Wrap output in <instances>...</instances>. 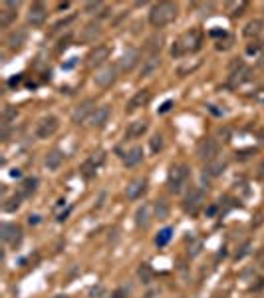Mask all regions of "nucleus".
I'll return each mask as SVG.
<instances>
[{"label":"nucleus","mask_w":264,"mask_h":298,"mask_svg":"<svg viewBox=\"0 0 264 298\" xmlns=\"http://www.w3.org/2000/svg\"><path fill=\"white\" fill-rule=\"evenodd\" d=\"M203 48V32L199 28L187 30L171 48V56L173 58H183L187 54H195Z\"/></svg>","instance_id":"nucleus-1"},{"label":"nucleus","mask_w":264,"mask_h":298,"mask_svg":"<svg viewBox=\"0 0 264 298\" xmlns=\"http://www.w3.org/2000/svg\"><path fill=\"white\" fill-rule=\"evenodd\" d=\"M177 18V4L173 2H157L149 10V24L153 28H165Z\"/></svg>","instance_id":"nucleus-2"},{"label":"nucleus","mask_w":264,"mask_h":298,"mask_svg":"<svg viewBox=\"0 0 264 298\" xmlns=\"http://www.w3.org/2000/svg\"><path fill=\"white\" fill-rule=\"evenodd\" d=\"M189 167L187 165H175L171 171H169V177H167V187L173 195H179L181 191L187 187V181H189Z\"/></svg>","instance_id":"nucleus-3"},{"label":"nucleus","mask_w":264,"mask_h":298,"mask_svg":"<svg viewBox=\"0 0 264 298\" xmlns=\"http://www.w3.org/2000/svg\"><path fill=\"white\" fill-rule=\"evenodd\" d=\"M203 203H205V189H201V187H191L189 193L183 199V211L189 213V215H197V213L201 211Z\"/></svg>","instance_id":"nucleus-4"},{"label":"nucleus","mask_w":264,"mask_h":298,"mask_svg":"<svg viewBox=\"0 0 264 298\" xmlns=\"http://www.w3.org/2000/svg\"><path fill=\"white\" fill-rule=\"evenodd\" d=\"M250 80H252V70L247 68L240 60H234L231 64V76H229V83H231V86L232 88L243 86L245 82H250Z\"/></svg>","instance_id":"nucleus-5"},{"label":"nucleus","mask_w":264,"mask_h":298,"mask_svg":"<svg viewBox=\"0 0 264 298\" xmlns=\"http://www.w3.org/2000/svg\"><path fill=\"white\" fill-rule=\"evenodd\" d=\"M96 99H92V98H87V99H83L82 103H78L76 108H74V112H72V123L74 125H82L83 121H87V119H92V116L96 114Z\"/></svg>","instance_id":"nucleus-6"},{"label":"nucleus","mask_w":264,"mask_h":298,"mask_svg":"<svg viewBox=\"0 0 264 298\" xmlns=\"http://www.w3.org/2000/svg\"><path fill=\"white\" fill-rule=\"evenodd\" d=\"M218 151H221V145H218L216 139L213 137H205L199 141V145H197V157H199L201 161H213L218 157Z\"/></svg>","instance_id":"nucleus-7"},{"label":"nucleus","mask_w":264,"mask_h":298,"mask_svg":"<svg viewBox=\"0 0 264 298\" xmlns=\"http://www.w3.org/2000/svg\"><path fill=\"white\" fill-rule=\"evenodd\" d=\"M58 127H60V119L56 116H44L38 123H36V137L38 139H50L56 132H58Z\"/></svg>","instance_id":"nucleus-8"},{"label":"nucleus","mask_w":264,"mask_h":298,"mask_svg":"<svg viewBox=\"0 0 264 298\" xmlns=\"http://www.w3.org/2000/svg\"><path fill=\"white\" fill-rule=\"evenodd\" d=\"M116 80H117V68L116 66H101L94 76V83L101 90L112 88L116 83Z\"/></svg>","instance_id":"nucleus-9"},{"label":"nucleus","mask_w":264,"mask_h":298,"mask_svg":"<svg viewBox=\"0 0 264 298\" xmlns=\"http://www.w3.org/2000/svg\"><path fill=\"white\" fill-rule=\"evenodd\" d=\"M103 161H105V153H103V151L92 153L90 157H87V159L82 163V167H80L82 175H83L85 179H92V177L98 173V169L101 167V163H103Z\"/></svg>","instance_id":"nucleus-10"},{"label":"nucleus","mask_w":264,"mask_h":298,"mask_svg":"<svg viewBox=\"0 0 264 298\" xmlns=\"http://www.w3.org/2000/svg\"><path fill=\"white\" fill-rule=\"evenodd\" d=\"M46 18H48V10L46 6H44L42 2H34L28 10V24L32 28H42L44 22H46Z\"/></svg>","instance_id":"nucleus-11"},{"label":"nucleus","mask_w":264,"mask_h":298,"mask_svg":"<svg viewBox=\"0 0 264 298\" xmlns=\"http://www.w3.org/2000/svg\"><path fill=\"white\" fill-rule=\"evenodd\" d=\"M227 167H229V161L225 157H216V159H213V161H209L205 165L203 177L205 179H216V177H221L227 171Z\"/></svg>","instance_id":"nucleus-12"},{"label":"nucleus","mask_w":264,"mask_h":298,"mask_svg":"<svg viewBox=\"0 0 264 298\" xmlns=\"http://www.w3.org/2000/svg\"><path fill=\"white\" fill-rule=\"evenodd\" d=\"M149 99H151V92L149 90H137L133 96L129 98V101L125 105V112L127 114H133V112L145 108V105L149 103Z\"/></svg>","instance_id":"nucleus-13"},{"label":"nucleus","mask_w":264,"mask_h":298,"mask_svg":"<svg viewBox=\"0 0 264 298\" xmlns=\"http://www.w3.org/2000/svg\"><path fill=\"white\" fill-rule=\"evenodd\" d=\"M0 237H2L4 243H10L12 247H16L22 241V229L14 223H4L2 229H0Z\"/></svg>","instance_id":"nucleus-14"},{"label":"nucleus","mask_w":264,"mask_h":298,"mask_svg":"<svg viewBox=\"0 0 264 298\" xmlns=\"http://www.w3.org/2000/svg\"><path fill=\"white\" fill-rule=\"evenodd\" d=\"M107 58H109V48L105 44H99V46L92 48V52L87 54V66H90V68L101 66Z\"/></svg>","instance_id":"nucleus-15"},{"label":"nucleus","mask_w":264,"mask_h":298,"mask_svg":"<svg viewBox=\"0 0 264 298\" xmlns=\"http://www.w3.org/2000/svg\"><path fill=\"white\" fill-rule=\"evenodd\" d=\"M139 64V50L137 48H127L119 60V68L121 72H131Z\"/></svg>","instance_id":"nucleus-16"},{"label":"nucleus","mask_w":264,"mask_h":298,"mask_svg":"<svg viewBox=\"0 0 264 298\" xmlns=\"http://www.w3.org/2000/svg\"><path fill=\"white\" fill-rule=\"evenodd\" d=\"M16 16H18V2H4L2 10H0V26L8 28Z\"/></svg>","instance_id":"nucleus-17"},{"label":"nucleus","mask_w":264,"mask_h":298,"mask_svg":"<svg viewBox=\"0 0 264 298\" xmlns=\"http://www.w3.org/2000/svg\"><path fill=\"white\" fill-rule=\"evenodd\" d=\"M26 40H28V32H26L24 28H16V30H12V32L8 34L6 44H8L10 50H20L22 46L26 44Z\"/></svg>","instance_id":"nucleus-18"},{"label":"nucleus","mask_w":264,"mask_h":298,"mask_svg":"<svg viewBox=\"0 0 264 298\" xmlns=\"http://www.w3.org/2000/svg\"><path fill=\"white\" fill-rule=\"evenodd\" d=\"M145 191H147V179H135V181H131L127 185L125 195H127L129 201H135L145 193Z\"/></svg>","instance_id":"nucleus-19"},{"label":"nucleus","mask_w":264,"mask_h":298,"mask_svg":"<svg viewBox=\"0 0 264 298\" xmlns=\"http://www.w3.org/2000/svg\"><path fill=\"white\" fill-rule=\"evenodd\" d=\"M149 130V125L147 121H131L127 125V130H125V139H137V137H143Z\"/></svg>","instance_id":"nucleus-20"},{"label":"nucleus","mask_w":264,"mask_h":298,"mask_svg":"<svg viewBox=\"0 0 264 298\" xmlns=\"http://www.w3.org/2000/svg\"><path fill=\"white\" fill-rule=\"evenodd\" d=\"M143 161V147H139V145H135V147H131L129 151L125 153V157H123V165L125 167H137L139 163Z\"/></svg>","instance_id":"nucleus-21"},{"label":"nucleus","mask_w":264,"mask_h":298,"mask_svg":"<svg viewBox=\"0 0 264 298\" xmlns=\"http://www.w3.org/2000/svg\"><path fill=\"white\" fill-rule=\"evenodd\" d=\"M99 36H101V26H99V22H90V24H85V26L82 28V40L87 42V44L96 42Z\"/></svg>","instance_id":"nucleus-22"},{"label":"nucleus","mask_w":264,"mask_h":298,"mask_svg":"<svg viewBox=\"0 0 264 298\" xmlns=\"http://www.w3.org/2000/svg\"><path fill=\"white\" fill-rule=\"evenodd\" d=\"M159 68H161V58H159V56H149L147 60H143L141 78H151Z\"/></svg>","instance_id":"nucleus-23"},{"label":"nucleus","mask_w":264,"mask_h":298,"mask_svg":"<svg viewBox=\"0 0 264 298\" xmlns=\"http://www.w3.org/2000/svg\"><path fill=\"white\" fill-rule=\"evenodd\" d=\"M38 191V177H26L24 181L20 183V189H18V195L22 199H28L32 197L34 193Z\"/></svg>","instance_id":"nucleus-24"},{"label":"nucleus","mask_w":264,"mask_h":298,"mask_svg":"<svg viewBox=\"0 0 264 298\" xmlns=\"http://www.w3.org/2000/svg\"><path fill=\"white\" fill-rule=\"evenodd\" d=\"M62 161H64V153L60 151V149H52V151H48L46 157H44V165H46V169H50V171L60 169Z\"/></svg>","instance_id":"nucleus-25"},{"label":"nucleus","mask_w":264,"mask_h":298,"mask_svg":"<svg viewBox=\"0 0 264 298\" xmlns=\"http://www.w3.org/2000/svg\"><path fill=\"white\" fill-rule=\"evenodd\" d=\"M109 117H112V108H109V105H101V108H98L96 114L92 116V125L94 127H103L109 121Z\"/></svg>","instance_id":"nucleus-26"},{"label":"nucleus","mask_w":264,"mask_h":298,"mask_svg":"<svg viewBox=\"0 0 264 298\" xmlns=\"http://www.w3.org/2000/svg\"><path fill=\"white\" fill-rule=\"evenodd\" d=\"M262 30H264V22L260 18H254V20H250V22L245 26L243 34H245V38H258L262 34Z\"/></svg>","instance_id":"nucleus-27"},{"label":"nucleus","mask_w":264,"mask_h":298,"mask_svg":"<svg viewBox=\"0 0 264 298\" xmlns=\"http://www.w3.org/2000/svg\"><path fill=\"white\" fill-rule=\"evenodd\" d=\"M137 276H139V281H141L143 284H151L153 279H155V272H153L151 265L143 263V265H139V268H137Z\"/></svg>","instance_id":"nucleus-28"},{"label":"nucleus","mask_w":264,"mask_h":298,"mask_svg":"<svg viewBox=\"0 0 264 298\" xmlns=\"http://www.w3.org/2000/svg\"><path fill=\"white\" fill-rule=\"evenodd\" d=\"M149 215H151V207L149 205H141L135 213V225L137 227H147L149 225Z\"/></svg>","instance_id":"nucleus-29"},{"label":"nucleus","mask_w":264,"mask_h":298,"mask_svg":"<svg viewBox=\"0 0 264 298\" xmlns=\"http://www.w3.org/2000/svg\"><path fill=\"white\" fill-rule=\"evenodd\" d=\"M161 48H163V36L161 34H155L147 40V50L151 52V56H159Z\"/></svg>","instance_id":"nucleus-30"},{"label":"nucleus","mask_w":264,"mask_h":298,"mask_svg":"<svg viewBox=\"0 0 264 298\" xmlns=\"http://www.w3.org/2000/svg\"><path fill=\"white\" fill-rule=\"evenodd\" d=\"M171 239H173V229H171V227H165V229H161V231L157 232L155 245H157L159 248H163V247H167V245L171 243Z\"/></svg>","instance_id":"nucleus-31"},{"label":"nucleus","mask_w":264,"mask_h":298,"mask_svg":"<svg viewBox=\"0 0 264 298\" xmlns=\"http://www.w3.org/2000/svg\"><path fill=\"white\" fill-rule=\"evenodd\" d=\"M247 6H248V2H229L227 4V8L231 10V16L232 18H236V16H240L245 10H247Z\"/></svg>","instance_id":"nucleus-32"},{"label":"nucleus","mask_w":264,"mask_h":298,"mask_svg":"<svg viewBox=\"0 0 264 298\" xmlns=\"http://www.w3.org/2000/svg\"><path fill=\"white\" fill-rule=\"evenodd\" d=\"M20 201H22V197H20V195H14V197H10V199L2 205V209H4L6 213H14V211L20 209Z\"/></svg>","instance_id":"nucleus-33"},{"label":"nucleus","mask_w":264,"mask_h":298,"mask_svg":"<svg viewBox=\"0 0 264 298\" xmlns=\"http://www.w3.org/2000/svg\"><path fill=\"white\" fill-rule=\"evenodd\" d=\"M155 213H157V219H167V215H169V205H167V201H157L155 203Z\"/></svg>","instance_id":"nucleus-34"},{"label":"nucleus","mask_w":264,"mask_h":298,"mask_svg":"<svg viewBox=\"0 0 264 298\" xmlns=\"http://www.w3.org/2000/svg\"><path fill=\"white\" fill-rule=\"evenodd\" d=\"M149 145H151V151L153 153H159L161 149H163V137L157 133V135H153L151 139H149Z\"/></svg>","instance_id":"nucleus-35"},{"label":"nucleus","mask_w":264,"mask_h":298,"mask_svg":"<svg viewBox=\"0 0 264 298\" xmlns=\"http://www.w3.org/2000/svg\"><path fill=\"white\" fill-rule=\"evenodd\" d=\"M254 153H256V149H254V147H248V149H240V151H236L234 157H236V161H247V159H250Z\"/></svg>","instance_id":"nucleus-36"},{"label":"nucleus","mask_w":264,"mask_h":298,"mask_svg":"<svg viewBox=\"0 0 264 298\" xmlns=\"http://www.w3.org/2000/svg\"><path fill=\"white\" fill-rule=\"evenodd\" d=\"M203 250V241L201 239H193V245H189V257H197Z\"/></svg>","instance_id":"nucleus-37"},{"label":"nucleus","mask_w":264,"mask_h":298,"mask_svg":"<svg viewBox=\"0 0 264 298\" xmlns=\"http://www.w3.org/2000/svg\"><path fill=\"white\" fill-rule=\"evenodd\" d=\"M250 248H252V243H248V241H247L243 247H240V248L236 250V254H234V261H243V259L247 257V254L250 252Z\"/></svg>","instance_id":"nucleus-38"},{"label":"nucleus","mask_w":264,"mask_h":298,"mask_svg":"<svg viewBox=\"0 0 264 298\" xmlns=\"http://www.w3.org/2000/svg\"><path fill=\"white\" fill-rule=\"evenodd\" d=\"M103 8V4L101 2H87L85 6H83V10L87 12V14H96L98 10H101Z\"/></svg>","instance_id":"nucleus-39"},{"label":"nucleus","mask_w":264,"mask_h":298,"mask_svg":"<svg viewBox=\"0 0 264 298\" xmlns=\"http://www.w3.org/2000/svg\"><path fill=\"white\" fill-rule=\"evenodd\" d=\"M231 46H232V36H227L225 42H223V40L216 42V50H229Z\"/></svg>","instance_id":"nucleus-40"},{"label":"nucleus","mask_w":264,"mask_h":298,"mask_svg":"<svg viewBox=\"0 0 264 298\" xmlns=\"http://www.w3.org/2000/svg\"><path fill=\"white\" fill-rule=\"evenodd\" d=\"M129 296V288L127 286H119L117 290H114V294H112V298H127Z\"/></svg>","instance_id":"nucleus-41"},{"label":"nucleus","mask_w":264,"mask_h":298,"mask_svg":"<svg viewBox=\"0 0 264 298\" xmlns=\"http://www.w3.org/2000/svg\"><path fill=\"white\" fill-rule=\"evenodd\" d=\"M262 48H264L262 42H252V44L247 46V52H248V54H256V52H260Z\"/></svg>","instance_id":"nucleus-42"},{"label":"nucleus","mask_w":264,"mask_h":298,"mask_svg":"<svg viewBox=\"0 0 264 298\" xmlns=\"http://www.w3.org/2000/svg\"><path fill=\"white\" fill-rule=\"evenodd\" d=\"M171 108H173V99H167V101H165V103L161 105V108H159L157 112H159V114H167V112H169Z\"/></svg>","instance_id":"nucleus-43"},{"label":"nucleus","mask_w":264,"mask_h":298,"mask_svg":"<svg viewBox=\"0 0 264 298\" xmlns=\"http://www.w3.org/2000/svg\"><path fill=\"white\" fill-rule=\"evenodd\" d=\"M68 42H70V36H66V38H62L60 40V44H58V50L62 52V50H66V48H68L70 44H68Z\"/></svg>","instance_id":"nucleus-44"},{"label":"nucleus","mask_w":264,"mask_h":298,"mask_svg":"<svg viewBox=\"0 0 264 298\" xmlns=\"http://www.w3.org/2000/svg\"><path fill=\"white\" fill-rule=\"evenodd\" d=\"M76 64H78V58H72L68 64H64V70H70V68H74Z\"/></svg>","instance_id":"nucleus-45"},{"label":"nucleus","mask_w":264,"mask_h":298,"mask_svg":"<svg viewBox=\"0 0 264 298\" xmlns=\"http://www.w3.org/2000/svg\"><path fill=\"white\" fill-rule=\"evenodd\" d=\"M40 223V217L38 215H30L28 217V225H38Z\"/></svg>","instance_id":"nucleus-46"},{"label":"nucleus","mask_w":264,"mask_h":298,"mask_svg":"<svg viewBox=\"0 0 264 298\" xmlns=\"http://www.w3.org/2000/svg\"><path fill=\"white\" fill-rule=\"evenodd\" d=\"M256 175H258V179H264V159H262V163L258 165V173H256Z\"/></svg>","instance_id":"nucleus-47"},{"label":"nucleus","mask_w":264,"mask_h":298,"mask_svg":"<svg viewBox=\"0 0 264 298\" xmlns=\"http://www.w3.org/2000/svg\"><path fill=\"white\" fill-rule=\"evenodd\" d=\"M20 82H22V76H16V78H12V80L8 82V86H18Z\"/></svg>","instance_id":"nucleus-48"},{"label":"nucleus","mask_w":264,"mask_h":298,"mask_svg":"<svg viewBox=\"0 0 264 298\" xmlns=\"http://www.w3.org/2000/svg\"><path fill=\"white\" fill-rule=\"evenodd\" d=\"M216 211H218V205H213V207H209V209H207V215H209V217H213Z\"/></svg>","instance_id":"nucleus-49"},{"label":"nucleus","mask_w":264,"mask_h":298,"mask_svg":"<svg viewBox=\"0 0 264 298\" xmlns=\"http://www.w3.org/2000/svg\"><path fill=\"white\" fill-rule=\"evenodd\" d=\"M101 292H103V288H101V286L94 288V290H92V298H96V296H101Z\"/></svg>","instance_id":"nucleus-50"},{"label":"nucleus","mask_w":264,"mask_h":298,"mask_svg":"<svg viewBox=\"0 0 264 298\" xmlns=\"http://www.w3.org/2000/svg\"><path fill=\"white\" fill-rule=\"evenodd\" d=\"M260 288H264V279H260V281H258V284H254L250 290H254V292H256V290H260Z\"/></svg>","instance_id":"nucleus-51"},{"label":"nucleus","mask_w":264,"mask_h":298,"mask_svg":"<svg viewBox=\"0 0 264 298\" xmlns=\"http://www.w3.org/2000/svg\"><path fill=\"white\" fill-rule=\"evenodd\" d=\"M70 211H72V209H68V211H66V213H62V215L58 217V221H60V223H62V221H66V217L70 215Z\"/></svg>","instance_id":"nucleus-52"},{"label":"nucleus","mask_w":264,"mask_h":298,"mask_svg":"<svg viewBox=\"0 0 264 298\" xmlns=\"http://www.w3.org/2000/svg\"><path fill=\"white\" fill-rule=\"evenodd\" d=\"M256 99H258L260 103H264V90H260V94H256Z\"/></svg>","instance_id":"nucleus-53"},{"label":"nucleus","mask_w":264,"mask_h":298,"mask_svg":"<svg viewBox=\"0 0 264 298\" xmlns=\"http://www.w3.org/2000/svg\"><path fill=\"white\" fill-rule=\"evenodd\" d=\"M10 175H12V177H20V175H22V173H20V171H18V169H14V171H12V173H10Z\"/></svg>","instance_id":"nucleus-54"},{"label":"nucleus","mask_w":264,"mask_h":298,"mask_svg":"<svg viewBox=\"0 0 264 298\" xmlns=\"http://www.w3.org/2000/svg\"><path fill=\"white\" fill-rule=\"evenodd\" d=\"M260 66H262V68H264V54H262V56H260Z\"/></svg>","instance_id":"nucleus-55"},{"label":"nucleus","mask_w":264,"mask_h":298,"mask_svg":"<svg viewBox=\"0 0 264 298\" xmlns=\"http://www.w3.org/2000/svg\"><path fill=\"white\" fill-rule=\"evenodd\" d=\"M52 298H68L66 294H58V296H52Z\"/></svg>","instance_id":"nucleus-56"},{"label":"nucleus","mask_w":264,"mask_h":298,"mask_svg":"<svg viewBox=\"0 0 264 298\" xmlns=\"http://www.w3.org/2000/svg\"><path fill=\"white\" fill-rule=\"evenodd\" d=\"M213 298H227L225 294H216V296H213Z\"/></svg>","instance_id":"nucleus-57"},{"label":"nucleus","mask_w":264,"mask_h":298,"mask_svg":"<svg viewBox=\"0 0 264 298\" xmlns=\"http://www.w3.org/2000/svg\"><path fill=\"white\" fill-rule=\"evenodd\" d=\"M262 268H264V259H262Z\"/></svg>","instance_id":"nucleus-58"}]
</instances>
